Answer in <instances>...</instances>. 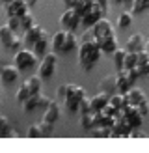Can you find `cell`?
<instances>
[{"label":"cell","mask_w":149,"mask_h":153,"mask_svg":"<svg viewBox=\"0 0 149 153\" xmlns=\"http://www.w3.org/2000/svg\"><path fill=\"white\" fill-rule=\"evenodd\" d=\"M112 2H117V4L121 2V4H123V2H131V0H112Z\"/></svg>","instance_id":"74e56055"},{"label":"cell","mask_w":149,"mask_h":153,"mask_svg":"<svg viewBox=\"0 0 149 153\" xmlns=\"http://www.w3.org/2000/svg\"><path fill=\"white\" fill-rule=\"evenodd\" d=\"M80 125H82V129H86V131H91L93 129V112L82 114L80 116Z\"/></svg>","instance_id":"f1b7e54d"},{"label":"cell","mask_w":149,"mask_h":153,"mask_svg":"<svg viewBox=\"0 0 149 153\" xmlns=\"http://www.w3.org/2000/svg\"><path fill=\"white\" fill-rule=\"evenodd\" d=\"M41 136H45V133H43V129L39 127V123L28 127V138H41Z\"/></svg>","instance_id":"1f68e13d"},{"label":"cell","mask_w":149,"mask_h":153,"mask_svg":"<svg viewBox=\"0 0 149 153\" xmlns=\"http://www.w3.org/2000/svg\"><path fill=\"white\" fill-rule=\"evenodd\" d=\"M7 26H10L11 30H21V17H17V15H13V17H7V22H6Z\"/></svg>","instance_id":"d6a6232c"},{"label":"cell","mask_w":149,"mask_h":153,"mask_svg":"<svg viewBox=\"0 0 149 153\" xmlns=\"http://www.w3.org/2000/svg\"><path fill=\"white\" fill-rule=\"evenodd\" d=\"M67 90H69V84H63V86H60L56 90V97H58V101H65V97H67Z\"/></svg>","instance_id":"e575fe53"},{"label":"cell","mask_w":149,"mask_h":153,"mask_svg":"<svg viewBox=\"0 0 149 153\" xmlns=\"http://www.w3.org/2000/svg\"><path fill=\"white\" fill-rule=\"evenodd\" d=\"M91 30H93L95 37H106V36L116 34V32H114V26H112V22H110L108 19H104V17L97 21L95 25L91 26Z\"/></svg>","instance_id":"8fae6325"},{"label":"cell","mask_w":149,"mask_h":153,"mask_svg":"<svg viewBox=\"0 0 149 153\" xmlns=\"http://www.w3.org/2000/svg\"><path fill=\"white\" fill-rule=\"evenodd\" d=\"M140 76L136 75V71L132 69H117L116 73V86H117V91H121V94H127Z\"/></svg>","instance_id":"277c9868"},{"label":"cell","mask_w":149,"mask_h":153,"mask_svg":"<svg viewBox=\"0 0 149 153\" xmlns=\"http://www.w3.org/2000/svg\"><path fill=\"white\" fill-rule=\"evenodd\" d=\"M37 106H39V94H35V95H30L26 101H22V108H24L26 112H32L35 110Z\"/></svg>","instance_id":"484cf974"},{"label":"cell","mask_w":149,"mask_h":153,"mask_svg":"<svg viewBox=\"0 0 149 153\" xmlns=\"http://www.w3.org/2000/svg\"><path fill=\"white\" fill-rule=\"evenodd\" d=\"M108 101H110V95L106 94V91H99L97 95H93L91 99H89V103H91V112H101Z\"/></svg>","instance_id":"e0dca14e"},{"label":"cell","mask_w":149,"mask_h":153,"mask_svg":"<svg viewBox=\"0 0 149 153\" xmlns=\"http://www.w3.org/2000/svg\"><path fill=\"white\" fill-rule=\"evenodd\" d=\"M37 56L32 47H26V49H19L13 56V65L17 67L19 71H28L37 64Z\"/></svg>","instance_id":"7a4b0ae2"},{"label":"cell","mask_w":149,"mask_h":153,"mask_svg":"<svg viewBox=\"0 0 149 153\" xmlns=\"http://www.w3.org/2000/svg\"><path fill=\"white\" fill-rule=\"evenodd\" d=\"M56 65H58V56H56V52L52 51V52H47L43 58H41V62H39V75L41 79H50L52 75H54L56 71Z\"/></svg>","instance_id":"5b68a950"},{"label":"cell","mask_w":149,"mask_h":153,"mask_svg":"<svg viewBox=\"0 0 149 153\" xmlns=\"http://www.w3.org/2000/svg\"><path fill=\"white\" fill-rule=\"evenodd\" d=\"M86 97V90L78 86V84H69V90H67V97H65V108L69 112H78L80 108V101Z\"/></svg>","instance_id":"3957f363"},{"label":"cell","mask_w":149,"mask_h":153,"mask_svg":"<svg viewBox=\"0 0 149 153\" xmlns=\"http://www.w3.org/2000/svg\"><path fill=\"white\" fill-rule=\"evenodd\" d=\"M7 2H11V0H0V4H4V6H6Z\"/></svg>","instance_id":"f35d334b"},{"label":"cell","mask_w":149,"mask_h":153,"mask_svg":"<svg viewBox=\"0 0 149 153\" xmlns=\"http://www.w3.org/2000/svg\"><path fill=\"white\" fill-rule=\"evenodd\" d=\"M15 39H17V34H15V30H11L7 25L0 26V43H2L6 49H11V45H13Z\"/></svg>","instance_id":"2e32d148"},{"label":"cell","mask_w":149,"mask_h":153,"mask_svg":"<svg viewBox=\"0 0 149 153\" xmlns=\"http://www.w3.org/2000/svg\"><path fill=\"white\" fill-rule=\"evenodd\" d=\"M101 54H103V51L99 47V43H97V39L78 43V64L84 71H91L95 64L99 62Z\"/></svg>","instance_id":"6da1fadb"},{"label":"cell","mask_w":149,"mask_h":153,"mask_svg":"<svg viewBox=\"0 0 149 153\" xmlns=\"http://www.w3.org/2000/svg\"><path fill=\"white\" fill-rule=\"evenodd\" d=\"M45 34H47V30L41 28L39 25H32L28 30H24V36H22V43L26 45V47H34V43L39 39V37H43Z\"/></svg>","instance_id":"9c48e42d"},{"label":"cell","mask_w":149,"mask_h":153,"mask_svg":"<svg viewBox=\"0 0 149 153\" xmlns=\"http://www.w3.org/2000/svg\"><path fill=\"white\" fill-rule=\"evenodd\" d=\"M93 39H97V37H95V34H93V30L91 28H86L84 30V34H82L80 36V43H84V41H93Z\"/></svg>","instance_id":"836d02e7"},{"label":"cell","mask_w":149,"mask_h":153,"mask_svg":"<svg viewBox=\"0 0 149 153\" xmlns=\"http://www.w3.org/2000/svg\"><path fill=\"white\" fill-rule=\"evenodd\" d=\"M149 11V0H131V13L140 15Z\"/></svg>","instance_id":"7402d4cb"},{"label":"cell","mask_w":149,"mask_h":153,"mask_svg":"<svg viewBox=\"0 0 149 153\" xmlns=\"http://www.w3.org/2000/svg\"><path fill=\"white\" fill-rule=\"evenodd\" d=\"M125 97H127V103H129V105H134V106H140V105L147 103L145 94H144V91H142L140 88H136V86H132L129 91H127Z\"/></svg>","instance_id":"5bb4252c"},{"label":"cell","mask_w":149,"mask_h":153,"mask_svg":"<svg viewBox=\"0 0 149 153\" xmlns=\"http://www.w3.org/2000/svg\"><path fill=\"white\" fill-rule=\"evenodd\" d=\"M91 4H93V0H77L74 6H73V10L77 11L78 15H84L89 7H91Z\"/></svg>","instance_id":"83f0119b"},{"label":"cell","mask_w":149,"mask_h":153,"mask_svg":"<svg viewBox=\"0 0 149 153\" xmlns=\"http://www.w3.org/2000/svg\"><path fill=\"white\" fill-rule=\"evenodd\" d=\"M30 95H32V94H30V90H28V86H26L24 82H22V86H19V90L15 91V97H17V101H21V103L26 101Z\"/></svg>","instance_id":"4dcf8cb0"},{"label":"cell","mask_w":149,"mask_h":153,"mask_svg":"<svg viewBox=\"0 0 149 153\" xmlns=\"http://www.w3.org/2000/svg\"><path fill=\"white\" fill-rule=\"evenodd\" d=\"M65 36H67V30H60V32H56L54 36H52V39H50V47H52V51H54L56 54L60 52V49H62Z\"/></svg>","instance_id":"603a6c76"},{"label":"cell","mask_w":149,"mask_h":153,"mask_svg":"<svg viewBox=\"0 0 149 153\" xmlns=\"http://www.w3.org/2000/svg\"><path fill=\"white\" fill-rule=\"evenodd\" d=\"M127 51L131 52H140V51H145L149 49V37L144 36V34H132L127 41Z\"/></svg>","instance_id":"ba28073f"},{"label":"cell","mask_w":149,"mask_h":153,"mask_svg":"<svg viewBox=\"0 0 149 153\" xmlns=\"http://www.w3.org/2000/svg\"><path fill=\"white\" fill-rule=\"evenodd\" d=\"M78 37L74 36V32H71V30H67V36H65V39H63V45H62V49H60V54H65V52H71L78 47Z\"/></svg>","instance_id":"ac0fdd59"},{"label":"cell","mask_w":149,"mask_h":153,"mask_svg":"<svg viewBox=\"0 0 149 153\" xmlns=\"http://www.w3.org/2000/svg\"><path fill=\"white\" fill-rule=\"evenodd\" d=\"M24 84L28 86V90H30V94L32 95H35V94H41V86H43V79L39 75H32L30 79H26L24 80Z\"/></svg>","instance_id":"ffe728a7"},{"label":"cell","mask_w":149,"mask_h":153,"mask_svg":"<svg viewBox=\"0 0 149 153\" xmlns=\"http://www.w3.org/2000/svg\"><path fill=\"white\" fill-rule=\"evenodd\" d=\"M131 25H132V13L131 11H121L117 15V26L121 30H127Z\"/></svg>","instance_id":"d4e9b609"},{"label":"cell","mask_w":149,"mask_h":153,"mask_svg":"<svg viewBox=\"0 0 149 153\" xmlns=\"http://www.w3.org/2000/svg\"><path fill=\"white\" fill-rule=\"evenodd\" d=\"M32 25H35V21H34V15L26 11L24 15H21V30H28Z\"/></svg>","instance_id":"f546056e"},{"label":"cell","mask_w":149,"mask_h":153,"mask_svg":"<svg viewBox=\"0 0 149 153\" xmlns=\"http://www.w3.org/2000/svg\"><path fill=\"white\" fill-rule=\"evenodd\" d=\"M80 19H82V15H78L73 7H67V10L60 15V25H62L65 30L74 32V30L80 26Z\"/></svg>","instance_id":"52a82bcc"},{"label":"cell","mask_w":149,"mask_h":153,"mask_svg":"<svg viewBox=\"0 0 149 153\" xmlns=\"http://www.w3.org/2000/svg\"><path fill=\"white\" fill-rule=\"evenodd\" d=\"M101 91H106L108 95L116 94V91H117V86H116V75H114V76H106V79L101 82Z\"/></svg>","instance_id":"cb8c5ba5"},{"label":"cell","mask_w":149,"mask_h":153,"mask_svg":"<svg viewBox=\"0 0 149 153\" xmlns=\"http://www.w3.org/2000/svg\"><path fill=\"white\" fill-rule=\"evenodd\" d=\"M49 47H50V39H49V34H45L43 37H39V39L34 43L32 49H34V52H35L39 58H43V56L49 52Z\"/></svg>","instance_id":"d6986e66"},{"label":"cell","mask_w":149,"mask_h":153,"mask_svg":"<svg viewBox=\"0 0 149 153\" xmlns=\"http://www.w3.org/2000/svg\"><path fill=\"white\" fill-rule=\"evenodd\" d=\"M104 15H106V13H104V11L101 10V6H99V4H97L95 0H93L91 7H89V10H88L84 15H82V19H80V26H84V28L93 26V25H95V22L99 21V19H103V17H104Z\"/></svg>","instance_id":"8992f818"},{"label":"cell","mask_w":149,"mask_h":153,"mask_svg":"<svg viewBox=\"0 0 149 153\" xmlns=\"http://www.w3.org/2000/svg\"><path fill=\"white\" fill-rule=\"evenodd\" d=\"M0 136H7V138L17 136V133H13V129L10 125V120H7L4 114H0Z\"/></svg>","instance_id":"44dd1931"},{"label":"cell","mask_w":149,"mask_h":153,"mask_svg":"<svg viewBox=\"0 0 149 153\" xmlns=\"http://www.w3.org/2000/svg\"><path fill=\"white\" fill-rule=\"evenodd\" d=\"M97 43H99V47H101V51L104 52V54H114L116 49H117V37H116V34L106 36V37H97Z\"/></svg>","instance_id":"4fadbf2b"},{"label":"cell","mask_w":149,"mask_h":153,"mask_svg":"<svg viewBox=\"0 0 149 153\" xmlns=\"http://www.w3.org/2000/svg\"><path fill=\"white\" fill-rule=\"evenodd\" d=\"M74 2H77V0H63L65 7H73V6H74Z\"/></svg>","instance_id":"8d00e7d4"},{"label":"cell","mask_w":149,"mask_h":153,"mask_svg":"<svg viewBox=\"0 0 149 153\" xmlns=\"http://www.w3.org/2000/svg\"><path fill=\"white\" fill-rule=\"evenodd\" d=\"M125 56H127V49H116L114 52V65H116V69H123V65H125Z\"/></svg>","instance_id":"4316f807"},{"label":"cell","mask_w":149,"mask_h":153,"mask_svg":"<svg viewBox=\"0 0 149 153\" xmlns=\"http://www.w3.org/2000/svg\"><path fill=\"white\" fill-rule=\"evenodd\" d=\"M52 101L50 97H47V95H43V94H39V106H45V108H47L49 106V103Z\"/></svg>","instance_id":"d590c367"},{"label":"cell","mask_w":149,"mask_h":153,"mask_svg":"<svg viewBox=\"0 0 149 153\" xmlns=\"http://www.w3.org/2000/svg\"><path fill=\"white\" fill-rule=\"evenodd\" d=\"M26 2H28L30 6H32V4H35V2H37V0H26Z\"/></svg>","instance_id":"ab89813d"},{"label":"cell","mask_w":149,"mask_h":153,"mask_svg":"<svg viewBox=\"0 0 149 153\" xmlns=\"http://www.w3.org/2000/svg\"><path fill=\"white\" fill-rule=\"evenodd\" d=\"M26 11H30V4L26 2V0H11V2L6 4L7 17H13V15L21 17V15H24Z\"/></svg>","instance_id":"30bf717a"},{"label":"cell","mask_w":149,"mask_h":153,"mask_svg":"<svg viewBox=\"0 0 149 153\" xmlns=\"http://www.w3.org/2000/svg\"><path fill=\"white\" fill-rule=\"evenodd\" d=\"M60 114H62V110H60V105H58V101H50V103H49V106H47V108H45L43 120L54 125L56 121L60 120Z\"/></svg>","instance_id":"9a60e30c"},{"label":"cell","mask_w":149,"mask_h":153,"mask_svg":"<svg viewBox=\"0 0 149 153\" xmlns=\"http://www.w3.org/2000/svg\"><path fill=\"white\" fill-rule=\"evenodd\" d=\"M17 79H19V69L15 65H2L0 67V82L15 84Z\"/></svg>","instance_id":"7c38bea8"}]
</instances>
